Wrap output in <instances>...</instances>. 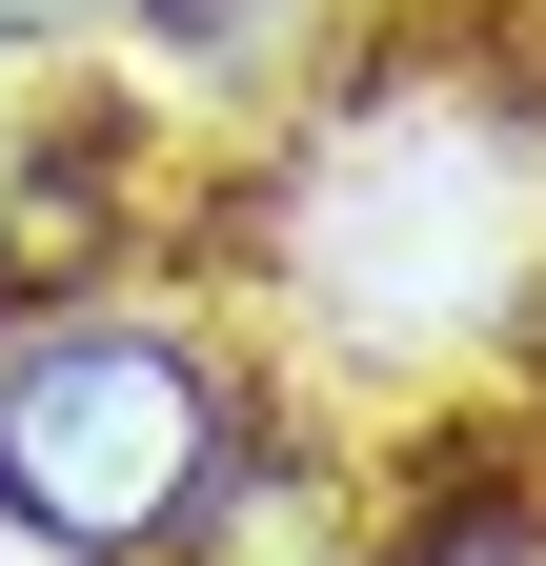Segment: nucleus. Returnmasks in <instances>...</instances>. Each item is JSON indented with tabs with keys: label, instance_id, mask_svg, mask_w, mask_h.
Here are the masks:
<instances>
[{
	"label": "nucleus",
	"instance_id": "nucleus-5",
	"mask_svg": "<svg viewBox=\"0 0 546 566\" xmlns=\"http://www.w3.org/2000/svg\"><path fill=\"white\" fill-rule=\"evenodd\" d=\"M61 21H102V0H0V41H61Z\"/></svg>",
	"mask_w": 546,
	"mask_h": 566
},
{
	"label": "nucleus",
	"instance_id": "nucleus-1",
	"mask_svg": "<svg viewBox=\"0 0 546 566\" xmlns=\"http://www.w3.org/2000/svg\"><path fill=\"white\" fill-rule=\"evenodd\" d=\"M284 243L324 283V324L445 344V324H506L546 283V163L506 122H465V102H365L345 142H324V182H304Z\"/></svg>",
	"mask_w": 546,
	"mask_h": 566
},
{
	"label": "nucleus",
	"instance_id": "nucleus-3",
	"mask_svg": "<svg viewBox=\"0 0 546 566\" xmlns=\"http://www.w3.org/2000/svg\"><path fill=\"white\" fill-rule=\"evenodd\" d=\"M182 566H345V465H304V446H243L223 424V465L182 485Z\"/></svg>",
	"mask_w": 546,
	"mask_h": 566
},
{
	"label": "nucleus",
	"instance_id": "nucleus-2",
	"mask_svg": "<svg viewBox=\"0 0 546 566\" xmlns=\"http://www.w3.org/2000/svg\"><path fill=\"white\" fill-rule=\"evenodd\" d=\"M223 365L143 304H61L0 344V526L61 546V566H143L182 526V485L223 465Z\"/></svg>",
	"mask_w": 546,
	"mask_h": 566
},
{
	"label": "nucleus",
	"instance_id": "nucleus-4",
	"mask_svg": "<svg viewBox=\"0 0 546 566\" xmlns=\"http://www.w3.org/2000/svg\"><path fill=\"white\" fill-rule=\"evenodd\" d=\"M143 61H182L223 102H284V82H345L365 61V0H143Z\"/></svg>",
	"mask_w": 546,
	"mask_h": 566
}]
</instances>
